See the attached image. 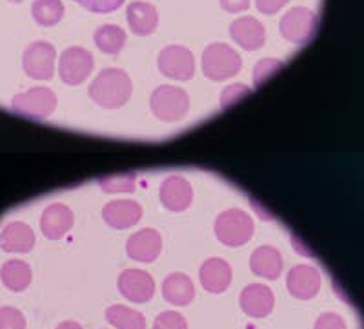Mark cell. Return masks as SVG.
Masks as SVG:
<instances>
[{"label":"cell","instance_id":"ba28073f","mask_svg":"<svg viewBox=\"0 0 364 329\" xmlns=\"http://www.w3.org/2000/svg\"><path fill=\"white\" fill-rule=\"evenodd\" d=\"M55 58L57 51L46 41H37L26 48L22 55V68L26 75L35 80H50L55 73Z\"/></svg>","mask_w":364,"mask_h":329},{"label":"cell","instance_id":"836d02e7","mask_svg":"<svg viewBox=\"0 0 364 329\" xmlns=\"http://www.w3.org/2000/svg\"><path fill=\"white\" fill-rule=\"evenodd\" d=\"M290 0H255L257 9L264 15H275L282 6H286Z\"/></svg>","mask_w":364,"mask_h":329},{"label":"cell","instance_id":"e575fe53","mask_svg":"<svg viewBox=\"0 0 364 329\" xmlns=\"http://www.w3.org/2000/svg\"><path fill=\"white\" fill-rule=\"evenodd\" d=\"M220 6L228 13H240L250 8V0H220Z\"/></svg>","mask_w":364,"mask_h":329},{"label":"cell","instance_id":"e0dca14e","mask_svg":"<svg viewBox=\"0 0 364 329\" xmlns=\"http://www.w3.org/2000/svg\"><path fill=\"white\" fill-rule=\"evenodd\" d=\"M230 37L242 48V50H261L266 42V29L262 22L255 17H240L230 24Z\"/></svg>","mask_w":364,"mask_h":329},{"label":"cell","instance_id":"5b68a950","mask_svg":"<svg viewBox=\"0 0 364 329\" xmlns=\"http://www.w3.org/2000/svg\"><path fill=\"white\" fill-rule=\"evenodd\" d=\"M11 104L18 115L28 119H48L57 107V95L50 87L37 86L13 97Z\"/></svg>","mask_w":364,"mask_h":329},{"label":"cell","instance_id":"f1b7e54d","mask_svg":"<svg viewBox=\"0 0 364 329\" xmlns=\"http://www.w3.org/2000/svg\"><path fill=\"white\" fill-rule=\"evenodd\" d=\"M0 329H26V317L13 306L0 308Z\"/></svg>","mask_w":364,"mask_h":329},{"label":"cell","instance_id":"603a6c76","mask_svg":"<svg viewBox=\"0 0 364 329\" xmlns=\"http://www.w3.org/2000/svg\"><path fill=\"white\" fill-rule=\"evenodd\" d=\"M31 268L29 264L24 260L11 259L8 262L2 264V269H0V279H2V284L9 289V291H24L28 289V286L31 284Z\"/></svg>","mask_w":364,"mask_h":329},{"label":"cell","instance_id":"6da1fadb","mask_svg":"<svg viewBox=\"0 0 364 329\" xmlns=\"http://www.w3.org/2000/svg\"><path fill=\"white\" fill-rule=\"evenodd\" d=\"M87 93L97 106L104 107V109H117L132 99L133 82L124 70L108 68L93 78Z\"/></svg>","mask_w":364,"mask_h":329},{"label":"cell","instance_id":"83f0119b","mask_svg":"<svg viewBox=\"0 0 364 329\" xmlns=\"http://www.w3.org/2000/svg\"><path fill=\"white\" fill-rule=\"evenodd\" d=\"M282 68V62L277 58H262V60L257 62L255 70H253V80H255V86L261 87L262 84L268 80L272 75L277 73Z\"/></svg>","mask_w":364,"mask_h":329},{"label":"cell","instance_id":"52a82bcc","mask_svg":"<svg viewBox=\"0 0 364 329\" xmlns=\"http://www.w3.org/2000/svg\"><path fill=\"white\" fill-rule=\"evenodd\" d=\"M281 35L291 44H306L317 29V15L308 8H291L281 18Z\"/></svg>","mask_w":364,"mask_h":329},{"label":"cell","instance_id":"30bf717a","mask_svg":"<svg viewBox=\"0 0 364 329\" xmlns=\"http://www.w3.org/2000/svg\"><path fill=\"white\" fill-rule=\"evenodd\" d=\"M117 286H119L120 295L135 304H144L155 293L154 276L142 269H124L119 275Z\"/></svg>","mask_w":364,"mask_h":329},{"label":"cell","instance_id":"cb8c5ba5","mask_svg":"<svg viewBox=\"0 0 364 329\" xmlns=\"http://www.w3.org/2000/svg\"><path fill=\"white\" fill-rule=\"evenodd\" d=\"M106 320L117 329H146L144 315L122 304L109 306L106 309Z\"/></svg>","mask_w":364,"mask_h":329},{"label":"cell","instance_id":"8992f818","mask_svg":"<svg viewBox=\"0 0 364 329\" xmlns=\"http://www.w3.org/2000/svg\"><path fill=\"white\" fill-rule=\"evenodd\" d=\"M93 66H95L93 55L84 48L73 45L64 50L58 58V75L68 86H79L90 77Z\"/></svg>","mask_w":364,"mask_h":329},{"label":"cell","instance_id":"9a60e30c","mask_svg":"<svg viewBox=\"0 0 364 329\" xmlns=\"http://www.w3.org/2000/svg\"><path fill=\"white\" fill-rule=\"evenodd\" d=\"M102 218L113 230H128L142 218V206L129 198H117L104 206Z\"/></svg>","mask_w":364,"mask_h":329},{"label":"cell","instance_id":"8fae6325","mask_svg":"<svg viewBox=\"0 0 364 329\" xmlns=\"http://www.w3.org/2000/svg\"><path fill=\"white\" fill-rule=\"evenodd\" d=\"M321 286H323L321 273L308 264H299V266L291 268L286 276V288L291 293V296H295L299 301L314 298L321 291Z\"/></svg>","mask_w":364,"mask_h":329},{"label":"cell","instance_id":"f546056e","mask_svg":"<svg viewBox=\"0 0 364 329\" xmlns=\"http://www.w3.org/2000/svg\"><path fill=\"white\" fill-rule=\"evenodd\" d=\"M154 329H188V320L178 311H164L155 318Z\"/></svg>","mask_w":364,"mask_h":329},{"label":"cell","instance_id":"8d00e7d4","mask_svg":"<svg viewBox=\"0 0 364 329\" xmlns=\"http://www.w3.org/2000/svg\"><path fill=\"white\" fill-rule=\"evenodd\" d=\"M9 2H13V4H18V2H22V0H9Z\"/></svg>","mask_w":364,"mask_h":329},{"label":"cell","instance_id":"ac0fdd59","mask_svg":"<svg viewBox=\"0 0 364 329\" xmlns=\"http://www.w3.org/2000/svg\"><path fill=\"white\" fill-rule=\"evenodd\" d=\"M199 279L208 293L219 295V293L226 291L232 284V268L224 259L211 257V259L204 260V264L200 266Z\"/></svg>","mask_w":364,"mask_h":329},{"label":"cell","instance_id":"4316f807","mask_svg":"<svg viewBox=\"0 0 364 329\" xmlns=\"http://www.w3.org/2000/svg\"><path fill=\"white\" fill-rule=\"evenodd\" d=\"M100 188L108 193H132L135 190L136 175L133 171H126V173H117L104 177L99 180Z\"/></svg>","mask_w":364,"mask_h":329},{"label":"cell","instance_id":"7a4b0ae2","mask_svg":"<svg viewBox=\"0 0 364 329\" xmlns=\"http://www.w3.org/2000/svg\"><path fill=\"white\" fill-rule=\"evenodd\" d=\"M242 68V58L232 45L213 42L203 53V73L213 82H223L235 77Z\"/></svg>","mask_w":364,"mask_h":329},{"label":"cell","instance_id":"9c48e42d","mask_svg":"<svg viewBox=\"0 0 364 329\" xmlns=\"http://www.w3.org/2000/svg\"><path fill=\"white\" fill-rule=\"evenodd\" d=\"M159 70L164 77L190 80L195 75V57L184 45H168L159 53Z\"/></svg>","mask_w":364,"mask_h":329},{"label":"cell","instance_id":"7402d4cb","mask_svg":"<svg viewBox=\"0 0 364 329\" xmlns=\"http://www.w3.org/2000/svg\"><path fill=\"white\" fill-rule=\"evenodd\" d=\"M162 295L173 306H188L195 298V286L184 273H170L162 282Z\"/></svg>","mask_w":364,"mask_h":329},{"label":"cell","instance_id":"3957f363","mask_svg":"<svg viewBox=\"0 0 364 329\" xmlns=\"http://www.w3.org/2000/svg\"><path fill=\"white\" fill-rule=\"evenodd\" d=\"M255 231L252 217L246 211L237 210H224L219 217L215 218V234L217 239L228 247H239L250 242Z\"/></svg>","mask_w":364,"mask_h":329},{"label":"cell","instance_id":"484cf974","mask_svg":"<svg viewBox=\"0 0 364 329\" xmlns=\"http://www.w3.org/2000/svg\"><path fill=\"white\" fill-rule=\"evenodd\" d=\"M31 15L35 22L44 28L58 24L64 17V4L63 0H35L31 6Z\"/></svg>","mask_w":364,"mask_h":329},{"label":"cell","instance_id":"d6986e66","mask_svg":"<svg viewBox=\"0 0 364 329\" xmlns=\"http://www.w3.org/2000/svg\"><path fill=\"white\" fill-rule=\"evenodd\" d=\"M250 268H252L253 275L261 276V279L275 280L281 276L284 260H282V255L277 247L261 246L257 247L252 257H250Z\"/></svg>","mask_w":364,"mask_h":329},{"label":"cell","instance_id":"d590c367","mask_svg":"<svg viewBox=\"0 0 364 329\" xmlns=\"http://www.w3.org/2000/svg\"><path fill=\"white\" fill-rule=\"evenodd\" d=\"M55 329H82V325L77 324V322L73 320H66V322H60Z\"/></svg>","mask_w":364,"mask_h":329},{"label":"cell","instance_id":"277c9868","mask_svg":"<svg viewBox=\"0 0 364 329\" xmlns=\"http://www.w3.org/2000/svg\"><path fill=\"white\" fill-rule=\"evenodd\" d=\"M149 107L162 122H177L190 112V97L184 90L175 86H159L151 93Z\"/></svg>","mask_w":364,"mask_h":329},{"label":"cell","instance_id":"d4e9b609","mask_svg":"<svg viewBox=\"0 0 364 329\" xmlns=\"http://www.w3.org/2000/svg\"><path fill=\"white\" fill-rule=\"evenodd\" d=\"M95 44L100 51L108 55H117L122 51L126 44V31L120 26L104 24L97 28Z\"/></svg>","mask_w":364,"mask_h":329},{"label":"cell","instance_id":"ffe728a7","mask_svg":"<svg viewBox=\"0 0 364 329\" xmlns=\"http://www.w3.org/2000/svg\"><path fill=\"white\" fill-rule=\"evenodd\" d=\"M126 21L129 29L139 37H148L157 29L159 13L155 6L142 0H135L126 8Z\"/></svg>","mask_w":364,"mask_h":329},{"label":"cell","instance_id":"d6a6232c","mask_svg":"<svg viewBox=\"0 0 364 329\" xmlns=\"http://www.w3.org/2000/svg\"><path fill=\"white\" fill-rule=\"evenodd\" d=\"M314 329H346V322L337 313H323L315 320Z\"/></svg>","mask_w":364,"mask_h":329},{"label":"cell","instance_id":"4dcf8cb0","mask_svg":"<svg viewBox=\"0 0 364 329\" xmlns=\"http://www.w3.org/2000/svg\"><path fill=\"white\" fill-rule=\"evenodd\" d=\"M77 2L93 13L115 11L119 6L124 4V0H77Z\"/></svg>","mask_w":364,"mask_h":329},{"label":"cell","instance_id":"4fadbf2b","mask_svg":"<svg viewBox=\"0 0 364 329\" xmlns=\"http://www.w3.org/2000/svg\"><path fill=\"white\" fill-rule=\"evenodd\" d=\"M162 252V237L157 230L146 227L136 231L126 242V253L136 262H154Z\"/></svg>","mask_w":364,"mask_h":329},{"label":"cell","instance_id":"5bb4252c","mask_svg":"<svg viewBox=\"0 0 364 329\" xmlns=\"http://www.w3.org/2000/svg\"><path fill=\"white\" fill-rule=\"evenodd\" d=\"M75 224V215L66 204H51L41 215V231L46 239L58 240L64 239Z\"/></svg>","mask_w":364,"mask_h":329},{"label":"cell","instance_id":"1f68e13d","mask_svg":"<svg viewBox=\"0 0 364 329\" xmlns=\"http://www.w3.org/2000/svg\"><path fill=\"white\" fill-rule=\"evenodd\" d=\"M252 93V90L246 86H242V84H233V86H228L226 90L223 91V97H220V104H223V107L230 106V104L237 102L239 99H242V97L250 95Z\"/></svg>","mask_w":364,"mask_h":329},{"label":"cell","instance_id":"44dd1931","mask_svg":"<svg viewBox=\"0 0 364 329\" xmlns=\"http://www.w3.org/2000/svg\"><path fill=\"white\" fill-rule=\"evenodd\" d=\"M35 246L33 230L24 222H9L0 231V247L6 253H29Z\"/></svg>","mask_w":364,"mask_h":329},{"label":"cell","instance_id":"7c38bea8","mask_svg":"<svg viewBox=\"0 0 364 329\" xmlns=\"http://www.w3.org/2000/svg\"><path fill=\"white\" fill-rule=\"evenodd\" d=\"M159 198H161L162 206L168 211H184L191 206L193 202V188H191L190 180H186L184 177H168L161 184V190H159Z\"/></svg>","mask_w":364,"mask_h":329},{"label":"cell","instance_id":"2e32d148","mask_svg":"<svg viewBox=\"0 0 364 329\" xmlns=\"http://www.w3.org/2000/svg\"><path fill=\"white\" fill-rule=\"evenodd\" d=\"M239 302L246 315L253 318H264L273 311L275 295H273V291L268 286L250 284L240 291Z\"/></svg>","mask_w":364,"mask_h":329}]
</instances>
